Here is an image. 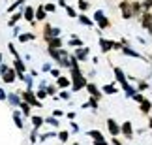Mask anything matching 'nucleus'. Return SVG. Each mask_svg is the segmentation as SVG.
<instances>
[{
  "instance_id": "49",
  "label": "nucleus",
  "mask_w": 152,
  "mask_h": 145,
  "mask_svg": "<svg viewBox=\"0 0 152 145\" xmlns=\"http://www.w3.org/2000/svg\"><path fill=\"white\" fill-rule=\"evenodd\" d=\"M69 128H72V132H75V134H77V132H79V124L75 123V121H69Z\"/></svg>"
},
{
  "instance_id": "20",
  "label": "nucleus",
  "mask_w": 152,
  "mask_h": 145,
  "mask_svg": "<svg viewBox=\"0 0 152 145\" xmlns=\"http://www.w3.org/2000/svg\"><path fill=\"white\" fill-rule=\"evenodd\" d=\"M13 68H15V72H17V77H19L21 74H26V66H25V62H23L21 59H15L13 60Z\"/></svg>"
},
{
  "instance_id": "40",
  "label": "nucleus",
  "mask_w": 152,
  "mask_h": 145,
  "mask_svg": "<svg viewBox=\"0 0 152 145\" xmlns=\"http://www.w3.org/2000/svg\"><path fill=\"white\" fill-rule=\"evenodd\" d=\"M64 10H66L68 17H72V19H75V17H79V13H77V11H75L73 8H72V6H66V8H64Z\"/></svg>"
},
{
  "instance_id": "18",
  "label": "nucleus",
  "mask_w": 152,
  "mask_h": 145,
  "mask_svg": "<svg viewBox=\"0 0 152 145\" xmlns=\"http://www.w3.org/2000/svg\"><path fill=\"white\" fill-rule=\"evenodd\" d=\"M56 87L58 89H68V87H72V79L68 75H60V77H56Z\"/></svg>"
},
{
  "instance_id": "43",
  "label": "nucleus",
  "mask_w": 152,
  "mask_h": 145,
  "mask_svg": "<svg viewBox=\"0 0 152 145\" xmlns=\"http://www.w3.org/2000/svg\"><path fill=\"white\" fill-rule=\"evenodd\" d=\"M137 91H139V92L148 91V83H147V81H137Z\"/></svg>"
},
{
  "instance_id": "12",
  "label": "nucleus",
  "mask_w": 152,
  "mask_h": 145,
  "mask_svg": "<svg viewBox=\"0 0 152 145\" xmlns=\"http://www.w3.org/2000/svg\"><path fill=\"white\" fill-rule=\"evenodd\" d=\"M6 102H8L10 106H13V107H19L21 102H23V98H21L19 92H8V98H6Z\"/></svg>"
},
{
  "instance_id": "17",
  "label": "nucleus",
  "mask_w": 152,
  "mask_h": 145,
  "mask_svg": "<svg viewBox=\"0 0 152 145\" xmlns=\"http://www.w3.org/2000/svg\"><path fill=\"white\" fill-rule=\"evenodd\" d=\"M122 53H124L126 57H132V59H141V60H145V57L141 53H137L135 49H132L130 45H124V47H122Z\"/></svg>"
},
{
  "instance_id": "25",
  "label": "nucleus",
  "mask_w": 152,
  "mask_h": 145,
  "mask_svg": "<svg viewBox=\"0 0 152 145\" xmlns=\"http://www.w3.org/2000/svg\"><path fill=\"white\" fill-rule=\"evenodd\" d=\"M150 23H152V13H150V11H143V13H141V26L147 28Z\"/></svg>"
},
{
  "instance_id": "31",
  "label": "nucleus",
  "mask_w": 152,
  "mask_h": 145,
  "mask_svg": "<svg viewBox=\"0 0 152 145\" xmlns=\"http://www.w3.org/2000/svg\"><path fill=\"white\" fill-rule=\"evenodd\" d=\"M77 19H79V23H81V25H85V26H94V19L86 17L85 13H81V15L77 17Z\"/></svg>"
},
{
  "instance_id": "5",
  "label": "nucleus",
  "mask_w": 152,
  "mask_h": 145,
  "mask_svg": "<svg viewBox=\"0 0 152 145\" xmlns=\"http://www.w3.org/2000/svg\"><path fill=\"white\" fill-rule=\"evenodd\" d=\"M118 8L122 11V19H132L133 13H132V0H122L118 4Z\"/></svg>"
},
{
  "instance_id": "34",
  "label": "nucleus",
  "mask_w": 152,
  "mask_h": 145,
  "mask_svg": "<svg viewBox=\"0 0 152 145\" xmlns=\"http://www.w3.org/2000/svg\"><path fill=\"white\" fill-rule=\"evenodd\" d=\"M86 136L92 138V140H105V136L102 134L100 130H88V132H86Z\"/></svg>"
},
{
  "instance_id": "9",
  "label": "nucleus",
  "mask_w": 152,
  "mask_h": 145,
  "mask_svg": "<svg viewBox=\"0 0 152 145\" xmlns=\"http://www.w3.org/2000/svg\"><path fill=\"white\" fill-rule=\"evenodd\" d=\"M0 77H2V81H4L6 85H10V83H13V81H17V72H15V68H8V70H6V74H2Z\"/></svg>"
},
{
  "instance_id": "63",
  "label": "nucleus",
  "mask_w": 152,
  "mask_h": 145,
  "mask_svg": "<svg viewBox=\"0 0 152 145\" xmlns=\"http://www.w3.org/2000/svg\"><path fill=\"white\" fill-rule=\"evenodd\" d=\"M60 145H66V143H60Z\"/></svg>"
},
{
  "instance_id": "62",
  "label": "nucleus",
  "mask_w": 152,
  "mask_h": 145,
  "mask_svg": "<svg viewBox=\"0 0 152 145\" xmlns=\"http://www.w3.org/2000/svg\"><path fill=\"white\" fill-rule=\"evenodd\" d=\"M148 128H150V130H152V117H150V119H148Z\"/></svg>"
},
{
  "instance_id": "47",
  "label": "nucleus",
  "mask_w": 152,
  "mask_h": 145,
  "mask_svg": "<svg viewBox=\"0 0 152 145\" xmlns=\"http://www.w3.org/2000/svg\"><path fill=\"white\" fill-rule=\"evenodd\" d=\"M132 100H135L137 104H141L143 100H145V96H143V92H135V94L132 96Z\"/></svg>"
},
{
  "instance_id": "1",
  "label": "nucleus",
  "mask_w": 152,
  "mask_h": 145,
  "mask_svg": "<svg viewBox=\"0 0 152 145\" xmlns=\"http://www.w3.org/2000/svg\"><path fill=\"white\" fill-rule=\"evenodd\" d=\"M47 53H49V57L60 68H72V62H69V53H68L66 49H53V47H47Z\"/></svg>"
},
{
  "instance_id": "4",
  "label": "nucleus",
  "mask_w": 152,
  "mask_h": 145,
  "mask_svg": "<svg viewBox=\"0 0 152 145\" xmlns=\"http://www.w3.org/2000/svg\"><path fill=\"white\" fill-rule=\"evenodd\" d=\"M60 34H62V30H60L58 26H51L49 23H45V26H43V36H45V40H47V42H49L51 38H58Z\"/></svg>"
},
{
  "instance_id": "41",
  "label": "nucleus",
  "mask_w": 152,
  "mask_h": 145,
  "mask_svg": "<svg viewBox=\"0 0 152 145\" xmlns=\"http://www.w3.org/2000/svg\"><path fill=\"white\" fill-rule=\"evenodd\" d=\"M43 8H45V11H47V13H55V11H56V6L53 4V2H47V4H43Z\"/></svg>"
},
{
  "instance_id": "46",
  "label": "nucleus",
  "mask_w": 152,
  "mask_h": 145,
  "mask_svg": "<svg viewBox=\"0 0 152 145\" xmlns=\"http://www.w3.org/2000/svg\"><path fill=\"white\" fill-rule=\"evenodd\" d=\"M141 6H143V11H150L152 10V0H143Z\"/></svg>"
},
{
  "instance_id": "54",
  "label": "nucleus",
  "mask_w": 152,
  "mask_h": 145,
  "mask_svg": "<svg viewBox=\"0 0 152 145\" xmlns=\"http://www.w3.org/2000/svg\"><path fill=\"white\" fill-rule=\"evenodd\" d=\"M111 145H122V141L118 140V138H113V140H111Z\"/></svg>"
},
{
  "instance_id": "51",
  "label": "nucleus",
  "mask_w": 152,
  "mask_h": 145,
  "mask_svg": "<svg viewBox=\"0 0 152 145\" xmlns=\"http://www.w3.org/2000/svg\"><path fill=\"white\" fill-rule=\"evenodd\" d=\"M11 34H13L15 38H19V34H21V26H19V25H15V26H13V32H11Z\"/></svg>"
},
{
  "instance_id": "7",
  "label": "nucleus",
  "mask_w": 152,
  "mask_h": 145,
  "mask_svg": "<svg viewBox=\"0 0 152 145\" xmlns=\"http://www.w3.org/2000/svg\"><path fill=\"white\" fill-rule=\"evenodd\" d=\"M120 136L128 138V140H132V138H133V126H132V121H124V123L120 124Z\"/></svg>"
},
{
  "instance_id": "21",
  "label": "nucleus",
  "mask_w": 152,
  "mask_h": 145,
  "mask_svg": "<svg viewBox=\"0 0 152 145\" xmlns=\"http://www.w3.org/2000/svg\"><path fill=\"white\" fill-rule=\"evenodd\" d=\"M19 42H21V43L36 42V34H34V32H21V34H19Z\"/></svg>"
},
{
  "instance_id": "44",
  "label": "nucleus",
  "mask_w": 152,
  "mask_h": 145,
  "mask_svg": "<svg viewBox=\"0 0 152 145\" xmlns=\"http://www.w3.org/2000/svg\"><path fill=\"white\" fill-rule=\"evenodd\" d=\"M36 98H38V100L47 98V91H45V89H38V91H36Z\"/></svg>"
},
{
  "instance_id": "27",
  "label": "nucleus",
  "mask_w": 152,
  "mask_h": 145,
  "mask_svg": "<svg viewBox=\"0 0 152 145\" xmlns=\"http://www.w3.org/2000/svg\"><path fill=\"white\" fill-rule=\"evenodd\" d=\"M102 92H103V94H116V92H118V89H116L115 83H107V85L102 87Z\"/></svg>"
},
{
  "instance_id": "2",
  "label": "nucleus",
  "mask_w": 152,
  "mask_h": 145,
  "mask_svg": "<svg viewBox=\"0 0 152 145\" xmlns=\"http://www.w3.org/2000/svg\"><path fill=\"white\" fill-rule=\"evenodd\" d=\"M19 94H21V98L25 102H28L32 107H43V102L42 100H38L36 98V92H34L32 89H25V91H19Z\"/></svg>"
},
{
  "instance_id": "58",
  "label": "nucleus",
  "mask_w": 152,
  "mask_h": 145,
  "mask_svg": "<svg viewBox=\"0 0 152 145\" xmlns=\"http://www.w3.org/2000/svg\"><path fill=\"white\" fill-rule=\"evenodd\" d=\"M49 83H47V81H42V83H39V89H45V87H47Z\"/></svg>"
},
{
  "instance_id": "57",
  "label": "nucleus",
  "mask_w": 152,
  "mask_h": 145,
  "mask_svg": "<svg viewBox=\"0 0 152 145\" xmlns=\"http://www.w3.org/2000/svg\"><path fill=\"white\" fill-rule=\"evenodd\" d=\"M68 119L73 121V119H75V111H69V113H68Z\"/></svg>"
},
{
  "instance_id": "50",
  "label": "nucleus",
  "mask_w": 152,
  "mask_h": 145,
  "mask_svg": "<svg viewBox=\"0 0 152 145\" xmlns=\"http://www.w3.org/2000/svg\"><path fill=\"white\" fill-rule=\"evenodd\" d=\"M49 74H51V75H53L55 79H56V77H60V75H62V74H60V68H53V70H51Z\"/></svg>"
},
{
  "instance_id": "29",
  "label": "nucleus",
  "mask_w": 152,
  "mask_h": 145,
  "mask_svg": "<svg viewBox=\"0 0 152 145\" xmlns=\"http://www.w3.org/2000/svg\"><path fill=\"white\" fill-rule=\"evenodd\" d=\"M132 13H133V17H137V15L143 13V6H141V2H137V0H132Z\"/></svg>"
},
{
  "instance_id": "30",
  "label": "nucleus",
  "mask_w": 152,
  "mask_h": 145,
  "mask_svg": "<svg viewBox=\"0 0 152 145\" xmlns=\"http://www.w3.org/2000/svg\"><path fill=\"white\" fill-rule=\"evenodd\" d=\"M19 109H21V113L25 115V117H30V113H32V106H30L28 102L23 100V102H21V106H19Z\"/></svg>"
},
{
  "instance_id": "24",
  "label": "nucleus",
  "mask_w": 152,
  "mask_h": 145,
  "mask_svg": "<svg viewBox=\"0 0 152 145\" xmlns=\"http://www.w3.org/2000/svg\"><path fill=\"white\" fill-rule=\"evenodd\" d=\"M139 109H141V113H145V115H148L150 111H152V102L150 100H147V98H145V100L139 104Z\"/></svg>"
},
{
  "instance_id": "59",
  "label": "nucleus",
  "mask_w": 152,
  "mask_h": 145,
  "mask_svg": "<svg viewBox=\"0 0 152 145\" xmlns=\"http://www.w3.org/2000/svg\"><path fill=\"white\" fill-rule=\"evenodd\" d=\"M137 42H139V43H141V45H145V43H147V42H145V38H141V36H139V38H137Z\"/></svg>"
},
{
  "instance_id": "38",
  "label": "nucleus",
  "mask_w": 152,
  "mask_h": 145,
  "mask_svg": "<svg viewBox=\"0 0 152 145\" xmlns=\"http://www.w3.org/2000/svg\"><path fill=\"white\" fill-rule=\"evenodd\" d=\"M8 51L11 55H13V59H21V55H19V51L15 49V43H8Z\"/></svg>"
},
{
  "instance_id": "42",
  "label": "nucleus",
  "mask_w": 152,
  "mask_h": 145,
  "mask_svg": "<svg viewBox=\"0 0 152 145\" xmlns=\"http://www.w3.org/2000/svg\"><path fill=\"white\" fill-rule=\"evenodd\" d=\"M58 96L62 98V100H69V98H72V94H69V91H66V89H60V92H58Z\"/></svg>"
},
{
  "instance_id": "8",
  "label": "nucleus",
  "mask_w": 152,
  "mask_h": 145,
  "mask_svg": "<svg viewBox=\"0 0 152 145\" xmlns=\"http://www.w3.org/2000/svg\"><path fill=\"white\" fill-rule=\"evenodd\" d=\"M23 15H25V6H23V8H19L17 11H13V13H11V17L8 19V25H10V26H15L17 23H19V21L23 19Z\"/></svg>"
},
{
  "instance_id": "37",
  "label": "nucleus",
  "mask_w": 152,
  "mask_h": 145,
  "mask_svg": "<svg viewBox=\"0 0 152 145\" xmlns=\"http://www.w3.org/2000/svg\"><path fill=\"white\" fill-rule=\"evenodd\" d=\"M77 8L81 10V13H83V11H86V10L90 8V4L86 2V0H77Z\"/></svg>"
},
{
  "instance_id": "60",
  "label": "nucleus",
  "mask_w": 152,
  "mask_h": 145,
  "mask_svg": "<svg viewBox=\"0 0 152 145\" xmlns=\"http://www.w3.org/2000/svg\"><path fill=\"white\" fill-rule=\"evenodd\" d=\"M147 30H148V34H150V36H152V23H150V25L147 26Z\"/></svg>"
},
{
  "instance_id": "39",
  "label": "nucleus",
  "mask_w": 152,
  "mask_h": 145,
  "mask_svg": "<svg viewBox=\"0 0 152 145\" xmlns=\"http://www.w3.org/2000/svg\"><path fill=\"white\" fill-rule=\"evenodd\" d=\"M45 91H47V96H56L58 87L56 85H47V87H45Z\"/></svg>"
},
{
  "instance_id": "35",
  "label": "nucleus",
  "mask_w": 152,
  "mask_h": 145,
  "mask_svg": "<svg viewBox=\"0 0 152 145\" xmlns=\"http://www.w3.org/2000/svg\"><path fill=\"white\" fill-rule=\"evenodd\" d=\"M56 138L60 140V143H68V140H69V132L68 130H60L56 134Z\"/></svg>"
},
{
  "instance_id": "48",
  "label": "nucleus",
  "mask_w": 152,
  "mask_h": 145,
  "mask_svg": "<svg viewBox=\"0 0 152 145\" xmlns=\"http://www.w3.org/2000/svg\"><path fill=\"white\" fill-rule=\"evenodd\" d=\"M53 70V64H51V62H45V64L42 66V72H45V74H49Z\"/></svg>"
},
{
  "instance_id": "23",
  "label": "nucleus",
  "mask_w": 152,
  "mask_h": 145,
  "mask_svg": "<svg viewBox=\"0 0 152 145\" xmlns=\"http://www.w3.org/2000/svg\"><path fill=\"white\" fill-rule=\"evenodd\" d=\"M62 45H64V42H62L60 36H58V38H51L47 42V47H53V49H62Z\"/></svg>"
},
{
  "instance_id": "28",
  "label": "nucleus",
  "mask_w": 152,
  "mask_h": 145,
  "mask_svg": "<svg viewBox=\"0 0 152 145\" xmlns=\"http://www.w3.org/2000/svg\"><path fill=\"white\" fill-rule=\"evenodd\" d=\"M68 45H69V47H73V49H77V47H83V40H81V38H77V36H72V38H69L68 40Z\"/></svg>"
},
{
  "instance_id": "61",
  "label": "nucleus",
  "mask_w": 152,
  "mask_h": 145,
  "mask_svg": "<svg viewBox=\"0 0 152 145\" xmlns=\"http://www.w3.org/2000/svg\"><path fill=\"white\" fill-rule=\"evenodd\" d=\"M0 64H4V55L0 53Z\"/></svg>"
},
{
  "instance_id": "15",
  "label": "nucleus",
  "mask_w": 152,
  "mask_h": 145,
  "mask_svg": "<svg viewBox=\"0 0 152 145\" xmlns=\"http://www.w3.org/2000/svg\"><path fill=\"white\" fill-rule=\"evenodd\" d=\"M85 89H86V92H88L90 96L98 98V100H100V98H102V94H103V92H102V89H98V87H96L94 83H90V81L86 83V87H85Z\"/></svg>"
},
{
  "instance_id": "45",
  "label": "nucleus",
  "mask_w": 152,
  "mask_h": 145,
  "mask_svg": "<svg viewBox=\"0 0 152 145\" xmlns=\"http://www.w3.org/2000/svg\"><path fill=\"white\" fill-rule=\"evenodd\" d=\"M38 138H39L38 128H32V132H30V143H36V141H38Z\"/></svg>"
},
{
  "instance_id": "52",
  "label": "nucleus",
  "mask_w": 152,
  "mask_h": 145,
  "mask_svg": "<svg viewBox=\"0 0 152 145\" xmlns=\"http://www.w3.org/2000/svg\"><path fill=\"white\" fill-rule=\"evenodd\" d=\"M6 98H8V92L4 89H0V102H6Z\"/></svg>"
},
{
  "instance_id": "6",
  "label": "nucleus",
  "mask_w": 152,
  "mask_h": 145,
  "mask_svg": "<svg viewBox=\"0 0 152 145\" xmlns=\"http://www.w3.org/2000/svg\"><path fill=\"white\" fill-rule=\"evenodd\" d=\"M88 55H90V49H88V47H85V45H83V47H77V49L73 51V57H75V59H77L79 62L88 60Z\"/></svg>"
},
{
  "instance_id": "56",
  "label": "nucleus",
  "mask_w": 152,
  "mask_h": 145,
  "mask_svg": "<svg viewBox=\"0 0 152 145\" xmlns=\"http://www.w3.org/2000/svg\"><path fill=\"white\" fill-rule=\"evenodd\" d=\"M58 6H60V8H66L68 2H66V0H58Z\"/></svg>"
},
{
  "instance_id": "32",
  "label": "nucleus",
  "mask_w": 152,
  "mask_h": 145,
  "mask_svg": "<svg viewBox=\"0 0 152 145\" xmlns=\"http://www.w3.org/2000/svg\"><path fill=\"white\" fill-rule=\"evenodd\" d=\"M45 124L53 126V128H58V126H60V121H58V117H55V115H49V117L45 119Z\"/></svg>"
},
{
  "instance_id": "55",
  "label": "nucleus",
  "mask_w": 152,
  "mask_h": 145,
  "mask_svg": "<svg viewBox=\"0 0 152 145\" xmlns=\"http://www.w3.org/2000/svg\"><path fill=\"white\" fill-rule=\"evenodd\" d=\"M53 115H55V117H58V119H60V117H62L64 113L60 111V109H55V111H53Z\"/></svg>"
},
{
  "instance_id": "53",
  "label": "nucleus",
  "mask_w": 152,
  "mask_h": 145,
  "mask_svg": "<svg viewBox=\"0 0 152 145\" xmlns=\"http://www.w3.org/2000/svg\"><path fill=\"white\" fill-rule=\"evenodd\" d=\"M92 143H94V145H109L107 140H92Z\"/></svg>"
},
{
  "instance_id": "26",
  "label": "nucleus",
  "mask_w": 152,
  "mask_h": 145,
  "mask_svg": "<svg viewBox=\"0 0 152 145\" xmlns=\"http://www.w3.org/2000/svg\"><path fill=\"white\" fill-rule=\"evenodd\" d=\"M30 121H32V128H38V130L42 128V124H45V119L39 117V115H32Z\"/></svg>"
},
{
  "instance_id": "14",
  "label": "nucleus",
  "mask_w": 152,
  "mask_h": 145,
  "mask_svg": "<svg viewBox=\"0 0 152 145\" xmlns=\"http://www.w3.org/2000/svg\"><path fill=\"white\" fill-rule=\"evenodd\" d=\"M23 117H25V115L21 113V109H15L13 113H11V119H13V123H15V126L19 130H23L25 128V123H23Z\"/></svg>"
},
{
  "instance_id": "10",
  "label": "nucleus",
  "mask_w": 152,
  "mask_h": 145,
  "mask_svg": "<svg viewBox=\"0 0 152 145\" xmlns=\"http://www.w3.org/2000/svg\"><path fill=\"white\" fill-rule=\"evenodd\" d=\"M107 130H109V134L116 138V136H120V124L116 123L115 119H107Z\"/></svg>"
},
{
  "instance_id": "16",
  "label": "nucleus",
  "mask_w": 152,
  "mask_h": 145,
  "mask_svg": "<svg viewBox=\"0 0 152 145\" xmlns=\"http://www.w3.org/2000/svg\"><path fill=\"white\" fill-rule=\"evenodd\" d=\"M113 45H115V40H107V38L100 36V49H102V53H109V51L113 49Z\"/></svg>"
},
{
  "instance_id": "13",
  "label": "nucleus",
  "mask_w": 152,
  "mask_h": 145,
  "mask_svg": "<svg viewBox=\"0 0 152 145\" xmlns=\"http://www.w3.org/2000/svg\"><path fill=\"white\" fill-rule=\"evenodd\" d=\"M113 74H115V79H116V83H118V85L128 83V77H126V74H124V70H122V68L115 66V68H113Z\"/></svg>"
},
{
  "instance_id": "11",
  "label": "nucleus",
  "mask_w": 152,
  "mask_h": 145,
  "mask_svg": "<svg viewBox=\"0 0 152 145\" xmlns=\"http://www.w3.org/2000/svg\"><path fill=\"white\" fill-rule=\"evenodd\" d=\"M23 19L28 21L30 25H36V10H34L32 6H25V15H23Z\"/></svg>"
},
{
  "instance_id": "22",
  "label": "nucleus",
  "mask_w": 152,
  "mask_h": 145,
  "mask_svg": "<svg viewBox=\"0 0 152 145\" xmlns=\"http://www.w3.org/2000/svg\"><path fill=\"white\" fill-rule=\"evenodd\" d=\"M47 11H45V8H43V4H39L38 8H36V21H45L47 19Z\"/></svg>"
},
{
  "instance_id": "19",
  "label": "nucleus",
  "mask_w": 152,
  "mask_h": 145,
  "mask_svg": "<svg viewBox=\"0 0 152 145\" xmlns=\"http://www.w3.org/2000/svg\"><path fill=\"white\" fill-rule=\"evenodd\" d=\"M122 87V91H124V94H126V98H132L135 92H139L137 91V87H133V85H130V81L128 83H124V85H120Z\"/></svg>"
},
{
  "instance_id": "36",
  "label": "nucleus",
  "mask_w": 152,
  "mask_h": 145,
  "mask_svg": "<svg viewBox=\"0 0 152 145\" xmlns=\"http://www.w3.org/2000/svg\"><path fill=\"white\" fill-rule=\"evenodd\" d=\"M86 104H88V107H90V109H94V111H96V109H98V104H100V100H98V98H94V96H90L88 100H86Z\"/></svg>"
},
{
  "instance_id": "33",
  "label": "nucleus",
  "mask_w": 152,
  "mask_h": 145,
  "mask_svg": "<svg viewBox=\"0 0 152 145\" xmlns=\"http://www.w3.org/2000/svg\"><path fill=\"white\" fill-rule=\"evenodd\" d=\"M25 2H26V0H15V2L8 8V13H13V11H17L19 8H23V6H25Z\"/></svg>"
},
{
  "instance_id": "3",
  "label": "nucleus",
  "mask_w": 152,
  "mask_h": 145,
  "mask_svg": "<svg viewBox=\"0 0 152 145\" xmlns=\"http://www.w3.org/2000/svg\"><path fill=\"white\" fill-rule=\"evenodd\" d=\"M92 19H94V23L100 26V30H105V28L111 26V21L107 19V15H105L102 10H96V13L92 15Z\"/></svg>"
}]
</instances>
